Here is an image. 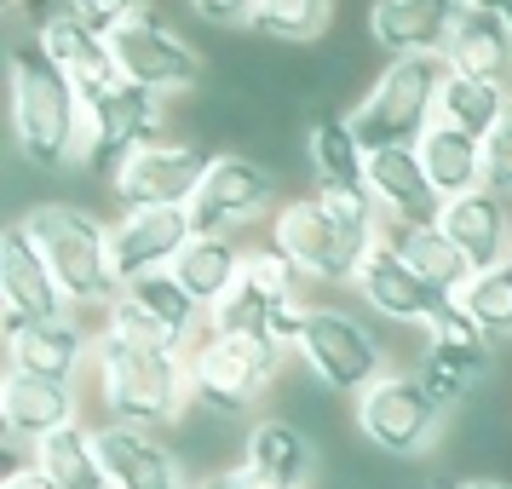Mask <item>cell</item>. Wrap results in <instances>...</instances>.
Wrapping results in <instances>:
<instances>
[{
	"label": "cell",
	"mask_w": 512,
	"mask_h": 489,
	"mask_svg": "<svg viewBox=\"0 0 512 489\" xmlns=\"http://www.w3.org/2000/svg\"><path fill=\"white\" fill-rule=\"evenodd\" d=\"M24 225L70 305H98L104 311L121 294L116 265H110V225L104 219H93L75 202H41V208L24 213Z\"/></svg>",
	"instance_id": "5b68a950"
},
{
	"label": "cell",
	"mask_w": 512,
	"mask_h": 489,
	"mask_svg": "<svg viewBox=\"0 0 512 489\" xmlns=\"http://www.w3.org/2000/svg\"><path fill=\"white\" fill-rule=\"evenodd\" d=\"M110 52H116V70L121 81H133V87H150V93H190L196 81H202V52L190 47L179 29L167 24V18H156L150 6H144L139 18L127 29H116L110 35Z\"/></svg>",
	"instance_id": "30bf717a"
},
{
	"label": "cell",
	"mask_w": 512,
	"mask_h": 489,
	"mask_svg": "<svg viewBox=\"0 0 512 489\" xmlns=\"http://www.w3.org/2000/svg\"><path fill=\"white\" fill-rule=\"evenodd\" d=\"M351 288H357V300L369 305V311L392 317V323H409V328H420V334L438 323L449 305H455L443 288H432V282L420 277L415 265H403L386 242L363 259V271H357V282H351Z\"/></svg>",
	"instance_id": "2e32d148"
},
{
	"label": "cell",
	"mask_w": 512,
	"mask_h": 489,
	"mask_svg": "<svg viewBox=\"0 0 512 489\" xmlns=\"http://www.w3.org/2000/svg\"><path fill=\"white\" fill-rule=\"evenodd\" d=\"M495 12H501V18H507V24H512V0H501V6H495Z\"/></svg>",
	"instance_id": "b9f144b4"
},
{
	"label": "cell",
	"mask_w": 512,
	"mask_h": 489,
	"mask_svg": "<svg viewBox=\"0 0 512 489\" xmlns=\"http://www.w3.org/2000/svg\"><path fill=\"white\" fill-rule=\"evenodd\" d=\"M29 461L47 472L58 489H110V472H104V455H98V432L93 426H64L29 449Z\"/></svg>",
	"instance_id": "4dcf8cb0"
},
{
	"label": "cell",
	"mask_w": 512,
	"mask_h": 489,
	"mask_svg": "<svg viewBox=\"0 0 512 489\" xmlns=\"http://www.w3.org/2000/svg\"><path fill=\"white\" fill-rule=\"evenodd\" d=\"M162 116H167V98L150 93V87H133L121 81L104 98L87 104V156L81 167H93L104 179H116L127 156H139L150 139H162Z\"/></svg>",
	"instance_id": "8fae6325"
},
{
	"label": "cell",
	"mask_w": 512,
	"mask_h": 489,
	"mask_svg": "<svg viewBox=\"0 0 512 489\" xmlns=\"http://www.w3.org/2000/svg\"><path fill=\"white\" fill-rule=\"evenodd\" d=\"M12 139L35 167H70L87 156V98L29 35L12 47Z\"/></svg>",
	"instance_id": "7a4b0ae2"
},
{
	"label": "cell",
	"mask_w": 512,
	"mask_h": 489,
	"mask_svg": "<svg viewBox=\"0 0 512 489\" xmlns=\"http://www.w3.org/2000/svg\"><path fill=\"white\" fill-rule=\"evenodd\" d=\"M64 12H75L98 35H116V29H127L144 12V0H64Z\"/></svg>",
	"instance_id": "d590c367"
},
{
	"label": "cell",
	"mask_w": 512,
	"mask_h": 489,
	"mask_svg": "<svg viewBox=\"0 0 512 489\" xmlns=\"http://www.w3.org/2000/svg\"><path fill=\"white\" fill-rule=\"evenodd\" d=\"M282 357L288 351L277 346H254V340H231V334H202L196 346L185 351L190 363V397L213 409V415H248L259 397L271 392V380L282 374Z\"/></svg>",
	"instance_id": "ba28073f"
},
{
	"label": "cell",
	"mask_w": 512,
	"mask_h": 489,
	"mask_svg": "<svg viewBox=\"0 0 512 489\" xmlns=\"http://www.w3.org/2000/svg\"><path fill=\"white\" fill-rule=\"evenodd\" d=\"M443 58H386V70L369 81V93L351 104V133L363 150H403L420 144L426 127L438 121L443 93Z\"/></svg>",
	"instance_id": "8992f818"
},
{
	"label": "cell",
	"mask_w": 512,
	"mask_h": 489,
	"mask_svg": "<svg viewBox=\"0 0 512 489\" xmlns=\"http://www.w3.org/2000/svg\"><path fill=\"white\" fill-rule=\"evenodd\" d=\"M351 403H357V432L380 455H426L449 415V403L420 380V369H386Z\"/></svg>",
	"instance_id": "52a82bcc"
},
{
	"label": "cell",
	"mask_w": 512,
	"mask_h": 489,
	"mask_svg": "<svg viewBox=\"0 0 512 489\" xmlns=\"http://www.w3.org/2000/svg\"><path fill=\"white\" fill-rule=\"evenodd\" d=\"M305 156H311V179L323 196H369V150L351 133V116H311L305 133Z\"/></svg>",
	"instance_id": "484cf974"
},
{
	"label": "cell",
	"mask_w": 512,
	"mask_h": 489,
	"mask_svg": "<svg viewBox=\"0 0 512 489\" xmlns=\"http://www.w3.org/2000/svg\"><path fill=\"white\" fill-rule=\"evenodd\" d=\"M461 12V0H374L369 41H380L392 58H443Z\"/></svg>",
	"instance_id": "ffe728a7"
},
{
	"label": "cell",
	"mask_w": 512,
	"mask_h": 489,
	"mask_svg": "<svg viewBox=\"0 0 512 489\" xmlns=\"http://www.w3.org/2000/svg\"><path fill=\"white\" fill-rule=\"evenodd\" d=\"M242 265H248V248L236 236H196L185 254H179L173 277L185 282V294L202 311H213V305L231 300V288L242 282Z\"/></svg>",
	"instance_id": "83f0119b"
},
{
	"label": "cell",
	"mask_w": 512,
	"mask_h": 489,
	"mask_svg": "<svg viewBox=\"0 0 512 489\" xmlns=\"http://www.w3.org/2000/svg\"><path fill=\"white\" fill-rule=\"evenodd\" d=\"M369 196L386 225H438L443 219V196L420 167V150H374L369 156Z\"/></svg>",
	"instance_id": "603a6c76"
},
{
	"label": "cell",
	"mask_w": 512,
	"mask_h": 489,
	"mask_svg": "<svg viewBox=\"0 0 512 489\" xmlns=\"http://www.w3.org/2000/svg\"><path fill=\"white\" fill-rule=\"evenodd\" d=\"M443 236L461 248V259L472 271H489V265H507L512 259V202H501L495 190H472V196H455L443 202Z\"/></svg>",
	"instance_id": "cb8c5ba5"
},
{
	"label": "cell",
	"mask_w": 512,
	"mask_h": 489,
	"mask_svg": "<svg viewBox=\"0 0 512 489\" xmlns=\"http://www.w3.org/2000/svg\"><path fill=\"white\" fill-rule=\"evenodd\" d=\"M443 70L507 87L512 81V24L495 6H466L455 35H449V47H443Z\"/></svg>",
	"instance_id": "d4e9b609"
},
{
	"label": "cell",
	"mask_w": 512,
	"mask_h": 489,
	"mask_svg": "<svg viewBox=\"0 0 512 489\" xmlns=\"http://www.w3.org/2000/svg\"><path fill=\"white\" fill-rule=\"evenodd\" d=\"M294 357L311 369L317 386L346 392V397H363L386 374V351L369 334V323H357L351 311H334V305H311Z\"/></svg>",
	"instance_id": "9c48e42d"
},
{
	"label": "cell",
	"mask_w": 512,
	"mask_h": 489,
	"mask_svg": "<svg viewBox=\"0 0 512 489\" xmlns=\"http://www.w3.org/2000/svg\"><path fill=\"white\" fill-rule=\"evenodd\" d=\"M81 420V386H64V380H41V374L6 369L0 374V426L12 443H35L64 432Z\"/></svg>",
	"instance_id": "d6986e66"
},
{
	"label": "cell",
	"mask_w": 512,
	"mask_h": 489,
	"mask_svg": "<svg viewBox=\"0 0 512 489\" xmlns=\"http://www.w3.org/2000/svg\"><path fill=\"white\" fill-rule=\"evenodd\" d=\"M380 242H386L403 265H415L432 288H443L449 300H461V288L472 282V265H466L461 248L443 236V225H386Z\"/></svg>",
	"instance_id": "f1b7e54d"
},
{
	"label": "cell",
	"mask_w": 512,
	"mask_h": 489,
	"mask_svg": "<svg viewBox=\"0 0 512 489\" xmlns=\"http://www.w3.org/2000/svg\"><path fill=\"white\" fill-rule=\"evenodd\" d=\"M415 150H420V167H426V179L438 185L443 202L484 190V144L472 139V133L432 121V127H426V139H420Z\"/></svg>",
	"instance_id": "f546056e"
},
{
	"label": "cell",
	"mask_w": 512,
	"mask_h": 489,
	"mask_svg": "<svg viewBox=\"0 0 512 489\" xmlns=\"http://www.w3.org/2000/svg\"><path fill=\"white\" fill-rule=\"evenodd\" d=\"M300 271L265 242V248H248V265H242V282L231 288V300L208 311L213 334H231V340H254V346H277L294 351L305 334V317H311V300L300 294Z\"/></svg>",
	"instance_id": "277c9868"
},
{
	"label": "cell",
	"mask_w": 512,
	"mask_h": 489,
	"mask_svg": "<svg viewBox=\"0 0 512 489\" xmlns=\"http://www.w3.org/2000/svg\"><path fill=\"white\" fill-rule=\"evenodd\" d=\"M35 41H41V52H47L52 64H58V70L81 87V98H87V104H93V98H104L110 87H121L110 35L87 29L75 12H47V18L35 24Z\"/></svg>",
	"instance_id": "44dd1931"
},
{
	"label": "cell",
	"mask_w": 512,
	"mask_h": 489,
	"mask_svg": "<svg viewBox=\"0 0 512 489\" xmlns=\"http://www.w3.org/2000/svg\"><path fill=\"white\" fill-rule=\"evenodd\" d=\"M0 328L12 323H52V317H70L75 305L64 300V288L52 277V265L41 259L35 236L24 219L0 225Z\"/></svg>",
	"instance_id": "5bb4252c"
},
{
	"label": "cell",
	"mask_w": 512,
	"mask_h": 489,
	"mask_svg": "<svg viewBox=\"0 0 512 489\" xmlns=\"http://www.w3.org/2000/svg\"><path fill=\"white\" fill-rule=\"evenodd\" d=\"M213 156L196 139H150L139 156H127L121 173L110 179L121 208H190L196 185L208 179Z\"/></svg>",
	"instance_id": "7c38bea8"
},
{
	"label": "cell",
	"mask_w": 512,
	"mask_h": 489,
	"mask_svg": "<svg viewBox=\"0 0 512 489\" xmlns=\"http://www.w3.org/2000/svg\"><path fill=\"white\" fill-rule=\"evenodd\" d=\"M93 386L98 403L116 426H139V432H167L179 426L190 397V363L185 351H162V346H133L98 328L93 340Z\"/></svg>",
	"instance_id": "3957f363"
},
{
	"label": "cell",
	"mask_w": 512,
	"mask_h": 489,
	"mask_svg": "<svg viewBox=\"0 0 512 489\" xmlns=\"http://www.w3.org/2000/svg\"><path fill=\"white\" fill-rule=\"evenodd\" d=\"M380 231H386V219L374 208V196H323V190H311V196H294V202L277 208L271 248L305 282H328V288L346 282L351 288L363 259L380 248Z\"/></svg>",
	"instance_id": "6da1fadb"
},
{
	"label": "cell",
	"mask_w": 512,
	"mask_h": 489,
	"mask_svg": "<svg viewBox=\"0 0 512 489\" xmlns=\"http://www.w3.org/2000/svg\"><path fill=\"white\" fill-rule=\"evenodd\" d=\"M277 202V179L254 162V156H213L208 179L190 196V225L196 236H231L242 225H254L259 213H271Z\"/></svg>",
	"instance_id": "4fadbf2b"
},
{
	"label": "cell",
	"mask_w": 512,
	"mask_h": 489,
	"mask_svg": "<svg viewBox=\"0 0 512 489\" xmlns=\"http://www.w3.org/2000/svg\"><path fill=\"white\" fill-rule=\"evenodd\" d=\"M196 242V225H190L185 208H121L110 219V265H116V282L156 277V271H173L179 254Z\"/></svg>",
	"instance_id": "9a60e30c"
},
{
	"label": "cell",
	"mask_w": 512,
	"mask_h": 489,
	"mask_svg": "<svg viewBox=\"0 0 512 489\" xmlns=\"http://www.w3.org/2000/svg\"><path fill=\"white\" fill-rule=\"evenodd\" d=\"M0 489H58V484H52V478H47L35 461H18L6 478H0Z\"/></svg>",
	"instance_id": "ab89813d"
},
{
	"label": "cell",
	"mask_w": 512,
	"mask_h": 489,
	"mask_svg": "<svg viewBox=\"0 0 512 489\" xmlns=\"http://www.w3.org/2000/svg\"><path fill=\"white\" fill-rule=\"evenodd\" d=\"M489 374V340L484 328L461 311V300L443 311L438 323L426 328V357H420V380L443 397V403H461L478 380Z\"/></svg>",
	"instance_id": "e0dca14e"
},
{
	"label": "cell",
	"mask_w": 512,
	"mask_h": 489,
	"mask_svg": "<svg viewBox=\"0 0 512 489\" xmlns=\"http://www.w3.org/2000/svg\"><path fill=\"white\" fill-rule=\"evenodd\" d=\"M461 6H501V0H461Z\"/></svg>",
	"instance_id": "7bdbcfd3"
},
{
	"label": "cell",
	"mask_w": 512,
	"mask_h": 489,
	"mask_svg": "<svg viewBox=\"0 0 512 489\" xmlns=\"http://www.w3.org/2000/svg\"><path fill=\"white\" fill-rule=\"evenodd\" d=\"M190 12L213 29H254L259 0H190Z\"/></svg>",
	"instance_id": "74e56055"
},
{
	"label": "cell",
	"mask_w": 512,
	"mask_h": 489,
	"mask_svg": "<svg viewBox=\"0 0 512 489\" xmlns=\"http://www.w3.org/2000/svg\"><path fill=\"white\" fill-rule=\"evenodd\" d=\"M512 110V93L507 87H495V81H478V75H443V93H438V121L443 127H461L472 133L478 144L495 139V127L507 121Z\"/></svg>",
	"instance_id": "1f68e13d"
},
{
	"label": "cell",
	"mask_w": 512,
	"mask_h": 489,
	"mask_svg": "<svg viewBox=\"0 0 512 489\" xmlns=\"http://www.w3.org/2000/svg\"><path fill=\"white\" fill-rule=\"evenodd\" d=\"M121 294H127V300H139L144 311H150V317H156V323H162V328H167V334H173V340H179L185 351L196 346L202 334H208V311H202V305L190 300V294H185V282L173 277V271H156V277L127 282Z\"/></svg>",
	"instance_id": "d6a6232c"
},
{
	"label": "cell",
	"mask_w": 512,
	"mask_h": 489,
	"mask_svg": "<svg viewBox=\"0 0 512 489\" xmlns=\"http://www.w3.org/2000/svg\"><path fill=\"white\" fill-rule=\"evenodd\" d=\"M98 455L110 472V489H196L179 455L162 443V432H139V426H98Z\"/></svg>",
	"instance_id": "7402d4cb"
},
{
	"label": "cell",
	"mask_w": 512,
	"mask_h": 489,
	"mask_svg": "<svg viewBox=\"0 0 512 489\" xmlns=\"http://www.w3.org/2000/svg\"><path fill=\"white\" fill-rule=\"evenodd\" d=\"M328 18H334V0H259L254 35L305 47V41H317L328 29Z\"/></svg>",
	"instance_id": "e575fe53"
},
{
	"label": "cell",
	"mask_w": 512,
	"mask_h": 489,
	"mask_svg": "<svg viewBox=\"0 0 512 489\" xmlns=\"http://www.w3.org/2000/svg\"><path fill=\"white\" fill-rule=\"evenodd\" d=\"M242 461L282 489H311V478H317V449H311V438H305L294 420H277V415L248 426Z\"/></svg>",
	"instance_id": "4316f807"
},
{
	"label": "cell",
	"mask_w": 512,
	"mask_h": 489,
	"mask_svg": "<svg viewBox=\"0 0 512 489\" xmlns=\"http://www.w3.org/2000/svg\"><path fill=\"white\" fill-rule=\"evenodd\" d=\"M93 340L98 334H87L75 323V311L70 317H52V323H12L6 328V369L81 386V374L93 369Z\"/></svg>",
	"instance_id": "ac0fdd59"
},
{
	"label": "cell",
	"mask_w": 512,
	"mask_h": 489,
	"mask_svg": "<svg viewBox=\"0 0 512 489\" xmlns=\"http://www.w3.org/2000/svg\"><path fill=\"white\" fill-rule=\"evenodd\" d=\"M196 489H282V484H271V478H259L248 461H236V466H219V472H208Z\"/></svg>",
	"instance_id": "f35d334b"
},
{
	"label": "cell",
	"mask_w": 512,
	"mask_h": 489,
	"mask_svg": "<svg viewBox=\"0 0 512 489\" xmlns=\"http://www.w3.org/2000/svg\"><path fill=\"white\" fill-rule=\"evenodd\" d=\"M443 489H512L501 478H461V484H443Z\"/></svg>",
	"instance_id": "60d3db41"
},
{
	"label": "cell",
	"mask_w": 512,
	"mask_h": 489,
	"mask_svg": "<svg viewBox=\"0 0 512 489\" xmlns=\"http://www.w3.org/2000/svg\"><path fill=\"white\" fill-rule=\"evenodd\" d=\"M461 311L484 328V340H512V259L507 265H489L472 271V282L461 288Z\"/></svg>",
	"instance_id": "836d02e7"
},
{
	"label": "cell",
	"mask_w": 512,
	"mask_h": 489,
	"mask_svg": "<svg viewBox=\"0 0 512 489\" xmlns=\"http://www.w3.org/2000/svg\"><path fill=\"white\" fill-rule=\"evenodd\" d=\"M484 185L501 196V202H512V110L507 121L495 127V139L484 144Z\"/></svg>",
	"instance_id": "8d00e7d4"
}]
</instances>
